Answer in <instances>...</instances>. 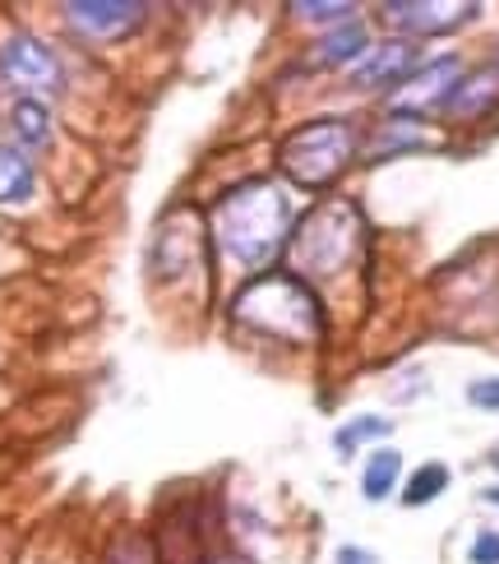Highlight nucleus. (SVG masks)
<instances>
[{"mask_svg":"<svg viewBox=\"0 0 499 564\" xmlns=\"http://www.w3.org/2000/svg\"><path fill=\"white\" fill-rule=\"evenodd\" d=\"M208 227L227 260L259 273L292 237V199L273 181H241L213 204Z\"/></svg>","mask_w":499,"mask_h":564,"instance_id":"1","label":"nucleus"},{"mask_svg":"<svg viewBox=\"0 0 499 564\" xmlns=\"http://www.w3.org/2000/svg\"><path fill=\"white\" fill-rule=\"evenodd\" d=\"M236 319L282 343H315L324 334V311L296 273H259L236 296Z\"/></svg>","mask_w":499,"mask_h":564,"instance_id":"2","label":"nucleus"},{"mask_svg":"<svg viewBox=\"0 0 499 564\" xmlns=\"http://www.w3.org/2000/svg\"><path fill=\"white\" fill-rule=\"evenodd\" d=\"M361 237H366V223L351 204H343V199L319 204L315 214L292 231V273L301 282L343 273L356 260V250H361Z\"/></svg>","mask_w":499,"mask_h":564,"instance_id":"3","label":"nucleus"},{"mask_svg":"<svg viewBox=\"0 0 499 564\" xmlns=\"http://www.w3.org/2000/svg\"><path fill=\"white\" fill-rule=\"evenodd\" d=\"M351 158H356V126L338 121V116L296 126L278 149L282 172H288L296 185H305V191H324V185H333L351 167Z\"/></svg>","mask_w":499,"mask_h":564,"instance_id":"4","label":"nucleus"},{"mask_svg":"<svg viewBox=\"0 0 499 564\" xmlns=\"http://www.w3.org/2000/svg\"><path fill=\"white\" fill-rule=\"evenodd\" d=\"M0 84L14 88V98L46 102L61 93L65 69H61V56L37 33H10L0 42Z\"/></svg>","mask_w":499,"mask_h":564,"instance_id":"5","label":"nucleus"},{"mask_svg":"<svg viewBox=\"0 0 499 564\" xmlns=\"http://www.w3.org/2000/svg\"><path fill=\"white\" fill-rule=\"evenodd\" d=\"M463 84V61L458 56H440L431 65H416V75L408 84L393 88V111L398 116H421V111H435V107H448L454 93Z\"/></svg>","mask_w":499,"mask_h":564,"instance_id":"6","label":"nucleus"},{"mask_svg":"<svg viewBox=\"0 0 499 564\" xmlns=\"http://www.w3.org/2000/svg\"><path fill=\"white\" fill-rule=\"evenodd\" d=\"M144 14L149 10L134 6V0H75V6H65V23L93 42L130 37L139 23H144Z\"/></svg>","mask_w":499,"mask_h":564,"instance_id":"7","label":"nucleus"},{"mask_svg":"<svg viewBox=\"0 0 499 564\" xmlns=\"http://www.w3.org/2000/svg\"><path fill=\"white\" fill-rule=\"evenodd\" d=\"M477 14H481V6H444V0H393V6H384V19L412 37L458 33Z\"/></svg>","mask_w":499,"mask_h":564,"instance_id":"8","label":"nucleus"},{"mask_svg":"<svg viewBox=\"0 0 499 564\" xmlns=\"http://www.w3.org/2000/svg\"><path fill=\"white\" fill-rule=\"evenodd\" d=\"M416 75V42L398 37V42H379L351 65V84L356 88H398Z\"/></svg>","mask_w":499,"mask_h":564,"instance_id":"9","label":"nucleus"},{"mask_svg":"<svg viewBox=\"0 0 499 564\" xmlns=\"http://www.w3.org/2000/svg\"><path fill=\"white\" fill-rule=\"evenodd\" d=\"M370 52V33L361 19H347L338 29H328L319 42H315V65H328V69H343V65H356Z\"/></svg>","mask_w":499,"mask_h":564,"instance_id":"10","label":"nucleus"},{"mask_svg":"<svg viewBox=\"0 0 499 564\" xmlns=\"http://www.w3.org/2000/svg\"><path fill=\"white\" fill-rule=\"evenodd\" d=\"M37 191V167L19 144H0V204H29Z\"/></svg>","mask_w":499,"mask_h":564,"instance_id":"11","label":"nucleus"},{"mask_svg":"<svg viewBox=\"0 0 499 564\" xmlns=\"http://www.w3.org/2000/svg\"><path fill=\"white\" fill-rule=\"evenodd\" d=\"M10 134H14V144L23 153L52 144V111H46V102L14 98V107H10Z\"/></svg>","mask_w":499,"mask_h":564,"instance_id":"12","label":"nucleus"},{"mask_svg":"<svg viewBox=\"0 0 499 564\" xmlns=\"http://www.w3.org/2000/svg\"><path fill=\"white\" fill-rule=\"evenodd\" d=\"M398 477H402V454H398V449H375V454L366 458V467H361V496H366L370 505L389 500L393 486H398Z\"/></svg>","mask_w":499,"mask_h":564,"instance_id":"13","label":"nucleus"},{"mask_svg":"<svg viewBox=\"0 0 499 564\" xmlns=\"http://www.w3.org/2000/svg\"><path fill=\"white\" fill-rule=\"evenodd\" d=\"M444 490H448V467L444 463H425V467H416V473L408 477V486H402V505L421 509V505L440 500Z\"/></svg>","mask_w":499,"mask_h":564,"instance_id":"14","label":"nucleus"},{"mask_svg":"<svg viewBox=\"0 0 499 564\" xmlns=\"http://www.w3.org/2000/svg\"><path fill=\"white\" fill-rule=\"evenodd\" d=\"M431 139L421 134L416 121H408V116H398V121H389L384 130H379V144L370 158H389V153H412V149H425Z\"/></svg>","mask_w":499,"mask_h":564,"instance_id":"15","label":"nucleus"},{"mask_svg":"<svg viewBox=\"0 0 499 564\" xmlns=\"http://www.w3.org/2000/svg\"><path fill=\"white\" fill-rule=\"evenodd\" d=\"M393 431V421H384V416H351L347 426L333 435V444H338V454H356L361 444H370V440H384Z\"/></svg>","mask_w":499,"mask_h":564,"instance_id":"16","label":"nucleus"},{"mask_svg":"<svg viewBox=\"0 0 499 564\" xmlns=\"http://www.w3.org/2000/svg\"><path fill=\"white\" fill-rule=\"evenodd\" d=\"M495 102V79L490 75H477V79H463L454 102H448V111H481Z\"/></svg>","mask_w":499,"mask_h":564,"instance_id":"17","label":"nucleus"},{"mask_svg":"<svg viewBox=\"0 0 499 564\" xmlns=\"http://www.w3.org/2000/svg\"><path fill=\"white\" fill-rule=\"evenodd\" d=\"M292 14L305 19V23H333V29H338V23H347L356 14V6H333V0L328 6H315V0H296Z\"/></svg>","mask_w":499,"mask_h":564,"instance_id":"18","label":"nucleus"},{"mask_svg":"<svg viewBox=\"0 0 499 564\" xmlns=\"http://www.w3.org/2000/svg\"><path fill=\"white\" fill-rule=\"evenodd\" d=\"M467 564H499V532H477L467 546Z\"/></svg>","mask_w":499,"mask_h":564,"instance_id":"19","label":"nucleus"},{"mask_svg":"<svg viewBox=\"0 0 499 564\" xmlns=\"http://www.w3.org/2000/svg\"><path fill=\"white\" fill-rule=\"evenodd\" d=\"M467 403L471 408H486V412H499V375H495V380L467 384Z\"/></svg>","mask_w":499,"mask_h":564,"instance_id":"20","label":"nucleus"},{"mask_svg":"<svg viewBox=\"0 0 499 564\" xmlns=\"http://www.w3.org/2000/svg\"><path fill=\"white\" fill-rule=\"evenodd\" d=\"M338 564H379L370 551H361V546H343L338 551Z\"/></svg>","mask_w":499,"mask_h":564,"instance_id":"21","label":"nucleus"},{"mask_svg":"<svg viewBox=\"0 0 499 564\" xmlns=\"http://www.w3.org/2000/svg\"><path fill=\"white\" fill-rule=\"evenodd\" d=\"M481 500H486V505H495V509H499V486H486V490H481Z\"/></svg>","mask_w":499,"mask_h":564,"instance_id":"22","label":"nucleus"},{"mask_svg":"<svg viewBox=\"0 0 499 564\" xmlns=\"http://www.w3.org/2000/svg\"><path fill=\"white\" fill-rule=\"evenodd\" d=\"M218 564H241V560H218Z\"/></svg>","mask_w":499,"mask_h":564,"instance_id":"23","label":"nucleus"},{"mask_svg":"<svg viewBox=\"0 0 499 564\" xmlns=\"http://www.w3.org/2000/svg\"><path fill=\"white\" fill-rule=\"evenodd\" d=\"M495 61H499V56H495Z\"/></svg>","mask_w":499,"mask_h":564,"instance_id":"24","label":"nucleus"}]
</instances>
